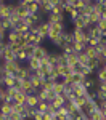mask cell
<instances>
[{"instance_id":"cell-1","label":"cell","mask_w":106,"mask_h":120,"mask_svg":"<svg viewBox=\"0 0 106 120\" xmlns=\"http://www.w3.org/2000/svg\"><path fill=\"white\" fill-rule=\"evenodd\" d=\"M98 109H100V107H98V104H96L95 101H92V99H88V101L84 104V107H82V109H79V111H80L87 119H88V117H90L95 111H98Z\"/></svg>"},{"instance_id":"cell-2","label":"cell","mask_w":106,"mask_h":120,"mask_svg":"<svg viewBox=\"0 0 106 120\" xmlns=\"http://www.w3.org/2000/svg\"><path fill=\"white\" fill-rule=\"evenodd\" d=\"M48 53H50V51H48V50H47V48H45L43 45H37V46H34V50H32V55H31V56L40 61V59L47 58Z\"/></svg>"},{"instance_id":"cell-3","label":"cell","mask_w":106,"mask_h":120,"mask_svg":"<svg viewBox=\"0 0 106 120\" xmlns=\"http://www.w3.org/2000/svg\"><path fill=\"white\" fill-rule=\"evenodd\" d=\"M71 32H72V37H74V42H79V43H84V45H87V40H88V35H87L85 29H80V30H72V29H71Z\"/></svg>"},{"instance_id":"cell-4","label":"cell","mask_w":106,"mask_h":120,"mask_svg":"<svg viewBox=\"0 0 106 120\" xmlns=\"http://www.w3.org/2000/svg\"><path fill=\"white\" fill-rule=\"evenodd\" d=\"M3 61H7V63H15L16 61V55L10 50V48H7L5 46V50H3V53H2V56H0Z\"/></svg>"},{"instance_id":"cell-5","label":"cell","mask_w":106,"mask_h":120,"mask_svg":"<svg viewBox=\"0 0 106 120\" xmlns=\"http://www.w3.org/2000/svg\"><path fill=\"white\" fill-rule=\"evenodd\" d=\"M48 32H50V22H48L47 19H45V21H42V22H39V30H37V34H40L42 37L47 38Z\"/></svg>"},{"instance_id":"cell-6","label":"cell","mask_w":106,"mask_h":120,"mask_svg":"<svg viewBox=\"0 0 106 120\" xmlns=\"http://www.w3.org/2000/svg\"><path fill=\"white\" fill-rule=\"evenodd\" d=\"M11 109H13V102H0V114L8 117L11 114Z\"/></svg>"},{"instance_id":"cell-7","label":"cell","mask_w":106,"mask_h":120,"mask_svg":"<svg viewBox=\"0 0 106 120\" xmlns=\"http://www.w3.org/2000/svg\"><path fill=\"white\" fill-rule=\"evenodd\" d=\"M24 66L34 72V71H37L39 67H40V63H39V59H35V58H32V56H31L27 61H26V64H24Z\"/></svg>"},{"instance_id":"cell-8","label":"cell","mask_w":106,"mask_h":120,"mask_svg":"<svg viewBox=\"0 0 106 120\" xmlns=\"http://www.w3.org/2000/svg\"><path fill=\"white\" fill-rule=\"evenodd\" d=\"M87 101H88V94H87V96H77V98L72 99V104L76 106L77 111H79V109H82V107H84V104H85Z\"/></svg>"},{"instance_id":"cell-9","label":"cell","mask_w":106,"mask_h":120,"mask_svg":"<svg viewBox=\"0 0 106 120\" xmlns=\"http://www.w3.org/2000/svg\"><path fill=\"white\" fill-rule=\"evenodd\" d=\"M11 11H10V5L5 2L3 5H0V19H8Z\"/></svg>"},{"instance_id":"cell-10","label":"cell","mask_w":106,"mask_h":120,"mask_svg":"<svg viewBox=\"0 0 106 120\" xmlns=\"http://www.w3.org/2000/svg\"><path fill=\"white\" fill-rule=\"evenodd\" d=\"M39 102H40V101H39L37 94H29L27 99H26V106H27V107H31V109H35Z\"/></svg>"},{"instance_id":"cell-11","label":"cell","mask_w":106,"mask_h":120,"mask_svg":"<svg viewBox=\"0 0 106 120\" xmlns=\"http://www.w3.org/2000/svg\"><path fill=\"white\" fill-rule=\"evenodd\" d=\"M93 77L96 79V82H98V83H100V82H106V69L103 67V66H101V67H98Z\"/></svg>"},{"instance_id":"cell-12","label":"cell","mask_w":106,"mask_h":120,"mask_svg":"<svg viewBox=\"0 0 106 120\" xmlns=\"http://www.w3.org/2000/svg\"><path fill=\"white\" fill-rule=\"evenodd\" d=\"M26 99H27V94L23 93V91H18V93H16V96L13 98V102H15V104H21V106H24V104H26Z\"/></svg>"},{"instance_id":"cell-13","label":"cell","mask_w":106,"mask_h":120,"mask_svg":"<svg viewBox=\"0 0 106 120\" xmlns=\"http://www.w3.org/2000/svg\"><path fill=\"white\" fill-rule=\"evenodd\" d=\"M51 91L55 93L56 96L63 94V91H64V85L61 83V80H58V82H55V83H53V86H51Z\"/></svg>"},{"instance_id":"cell-14","label":"cell","mask_w":106,"mask_h":120,"mask_svg":"<svg viewBox=\"0 0 106 120\" xmlns=\"http://www.w3.org/2000/svg\"><path fill=\"white\" fill-rule=\"evenodd\" d=\"M84 53H85L90 59H95L96 56H98V50H96V46H85V48H84Z\"/></svg>"},{"instance_id":"cell-15","label":"cell","mask_w":106,"mask_h":120,"mask_svg":"<svg viewBox=\"0 0 106 120\" xmlns=\"http://www.w3.org/2000/svg\"><path fill=\"white\" fill-rule=\"evenodd\" d=\"M88 61H90V58H88V56H87L85 53H84V51L77 55V63H79V64L82 66V67H87V64H88Z\"/></svg>"},{"instance_id":"cell-16","label":"cell","mask_w":106,"mask_h":120,"mask_svg":"<svg viewBox=\"0 0 106 120\" xmlns=\"http://www.w3.org/2000/svg\"><path fill=\"white\" fill-rule=\"evenodd\" d=\"M64 98H63V96H61V94H59V96H56V98H55V99H53V101L50 102V104H51V106H53V107H55V109H59V107H63V106H64Z\"/></svg>"},{"instance_id":"cell-17","label":"cell","mask_w":106,"mask_h":120,"mask_svg":"<svg viewBox=\"0 0 106 120\" xmlns=\"http://www.w3.org/2000/svg\"><path fill=\"white\" fill-rule=\"evenodd\" d=\"M19 35H21V34L15 32V30H8V32H7V42H8V43H15V42H18Z\"/></svg>"},{"instance_id":"cell-18","label":"cell","mask_w":106,"mask_h":120,"mask_svg":"<svg viewBox=\"0 0 106 120\" xmlns=\"http://www.w3.org/2000/svg\"><path fill=\"white\" fill-rule=\"evenodd\" d=\"M74 64H77V55H76V53H71V55L66 56V66L71 69Z\"/></svg>"},{"instance_id":"cell-19","label":"cell","mask_w":106,"mask_h":120,"mask_svg":"<svg viewBox=\"0 0 106 120\" xmlns=\"http://www.w3.org/2000/svg\"><path fill=\"white\" fill-rule=\"evenodd\" d=\"M29 11V15H35V13H39V2H29L27 8H26Z\"/></svg>"},{"instance_id":"cell-20","label":"cell","mask_w":106,"mask_h":120,"mask_svg":"<svg viewBox=\"0 0 106 120\" xmlns=\"http://www.w3.org/2000/svg\"><path fill=\"white\" fill-rule=\"evenodd\" d=\"M84 48H85L84 43H79V42H74V43H72V51H74L76 55L82 53V51H84Z\"/></svg>"},{"instance_id":"cell-21","label":"cell","mask_w":106,"mask_h":120,"mask_svg":"<svg viewBox=\"0 0 106 120\" xmlns=\"http://www.w3.org/2000/svg\"><path fill=\"white\" fill-rule=\"evenodd\" d=\"M100 42H101V38H100V37H88L85 46H98Z\"/></svg>"},{"instance_id":"cell-22","label":"cell","mask_w":106,"mask_h":120,"mask_svg":"<svg viewBox=\"0 0 106 120\" xmlns=\"http://www.w3.org/2000/svg\"><path fill=\"white\" fill-rule=\"evenodd\" d=\"M48 104H50V102H47V101H40V102L37 104V107H35V111L42 112V114H43V112H47V109H48Z\"/></svg>"},{"instance_id":"cell-23","label":"cell","mask_w":106,"mask_h":120,"mask_svg":"<svg viewBox=\"0 0 106 120\" xmlns=\"http://www.w3.org/2000/svg\"><path fill=\"white\" fill-rule=\"evenodd\" d=\"M18 16H19V19H26L27 16H31V15H29V11L26 8H19L18 10Z\"/></svg>"},{"instance_id":"cell-24","label":"cell","mask_w":106,"mask_h":120,"mask_svg":"<svg viewBox=\"0 0 106 120\" xmlns=\"http://www.w3.org/2000/svg\"><path fill=\"white\" fill-rule=\"evenodd\" d=\"M55 98H56V94L51 91V90H50V91H47V102H51Z\"/></svg>"},{"instance_id":"cell-25","label":"cell","mask_w":106,"mask_h":120,"mask_svg":"<svg viewBox=\"0 0 106 120\" xmlns=\"http://www.w3.org/2000/svg\"><path fill=\"white\" fill-rule=\"evenodd\" d=\"M42 120H55V115L53 114H48V112H43V119Z\"/></svg>"},{"instance_id":"cell-26","label":"cell","mask_w":106,"mask_h":120,"mask_svg":"<svg viewBox=\"0 0 106 120\" xmlns=\"http://www.w3.org/2000/svg\"><path fill=\"white\" fill-rule=\"evenodd\" d=\"M98 90H101L103 93H106V82H100L98 83Z\"/></svg>"},{"instance_id":"cell-27","label":"cell","mask_w":106,"mask_h":120,"mask_svg":"<svg viewBox=\"0 0 106 120\" xmlns=\"http://www.w3.org/2000/svg\"><path fill=\"white\" fill-rule=\"evenodd\" d=\"M47 112H48V114H53V115H55V114H56V109H55V107H53L51 104H48V109H47Z\"/></svg>"},{"instance_id":"cell-28","label":"cell","mask_w":106,"mask_h":120,"mask_svg":"<svg viewBox=\"0 0 106 120\" xmlns=\"http://www.w3.org/2000/svg\"><path fill=\"white\" fill-rule=\"evenodd\" d=\"M5 46H7V42H0V56H2V53H3Z\"/></svg>"},{"instance_id":"cell-29","label":"cell","mask_w":106,"mask_h":120,"mask_svg":"<svg viewBox=\"0 0 106 120\" xmlns=\"http://www.w3.org/2000/svg\"><path fill=\"white\" fill-rule=\"evenodd\" d=\"M103 67H105V69H106V59H105V63H103Z\"/></svg>"},{"instance_id":"cell-30","label":"cell","mask_w":106,"mask_h":120,"mask_svg":"<svg viewBox=\"0 0 106 120\" xmlns=\"http://www.w3.org/2000/svg\"><path fill=\"white\" fill-rule=\"evenodd\" d=\"M0 59H2V58H0Z\"/></svg>"}]
</instances>
